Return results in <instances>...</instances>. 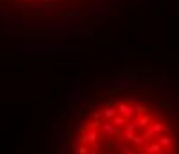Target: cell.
<instances>
[{"mask_svg":"<svg viewBox=\"0 0 179 154\" xmlns=\"http://www.w3.org/2000/svg\"><path fill=\"white\" fill-rule=\"evenodd\" d=\"M6 14H7V11H4V9L0 11V16H6Z\"/></svg>","mask_w":179,"mask_h":154,"instance_id":"obj_5","label":"cell"},{"mask_svg":"<svg viewBox=\"0 0 179 154\" xmlns=\"http://www.w3.org/2000/svg\"><path fill=\"white\" fill-rule=\"evenodd\" d=\"M9 2V0H0V4H7Z\"/></svg>","mask_w":179,"mask_h":154,"instance_id":"obj_6","label":"cell"},{"mask_svg":"<svg viewBox=\"0 0 179 154\" xmlns=\"http://www.w3.org/2000/svg\"><path fill=\"white\" fill-rule=\"evenodd\" d=\"M68 2H75V0H68Z\"/></svg>","mask_w":179,"mask_h":154,"instance_id":"obj_7","label":"cell"},{"mask_svg":"<svg viewBox=\"0 0 179 154\" xmlns=\"http://www.w3.org/2000/svg\"><path fill=\"white\" fill-rule=\"evenodd\" d=\"M14 9H32L29 4H24V2H18L16 6H14Z\"/></svg>","mask_w":179,"mask_h":154,"instance_id":"obj_3","label":"cell"},{"mask_svg":"<svg viewBox=\"0 0 179 154\" xmlns=\"http://www.w3.org/2000/svg\"><path fill=\"white\" fill-rule=\"evenodd\" d=\"M95 43H97V45H102V43L106 45V43H109V39L107 38H100V39H95Z\"/></svg>","mask_w":179,"mask_h":154,"instance_id":"obj_4","label":"cell"},{"mask_svg":"<svg viewBox=\"0 0 179 154\" xmlns=\"http://www.w3.org/2000/svg\"><path fill=\"white\" fill-rule=\"evenodd\" d=\"M25 20H45V16L41 14V11H32Z\"/></svg>","mask_w":179,"mask_h":154,"instance_id":"obj_1","label":"cell"},{"mask_svg":"<svg viewBox=\"0 0 179 154\" xmlns=\"http://www.w3.org/2000/svg\"><path fill=\"white\" fill-rule=\"evenodd\" d=\"M57 7H59V6H57L56 2H50V0H45V2H43V9H54V11H56ZM59 9H61V7H59Z\"/></svg>","mask_w":179,"mask_h":154,"instance_id":"obj_2","label":"cell"}]
</instances>
